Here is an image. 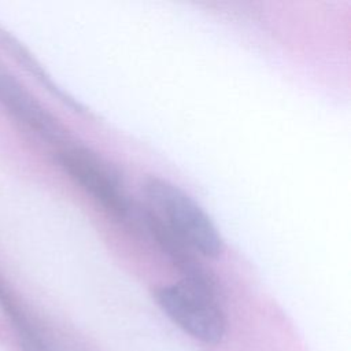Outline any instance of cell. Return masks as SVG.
Returning <instances> with one entry per match:
<instances>
[{
    "mask_svg": "<svg viewBox=\"0 0 351 351\" xmlns=\"http://www.w3.org/2000/svg\"><path fill=\"white\" fill-rule=\"evenodd\" d=\"M147 208L200 258L215 259L223 254V239L203 207L178 185L147 177L143 182Z\"/></svg>",
    "mask_w": 351,
    "mask_h": 351,
    "instance_id": "obj_1",
    "label": "cell"
},
{
    "mask_svg": "<svg viewBox=\"0 0 351 351\" xmlns=\"http://www.w3.org/2000/svg\"><path fill=\"white\" fill-rule=\"evenodd\" d=\"M154 298L160 310L184 332L206 344H218L226 332L219 285L188 280L159 287Z\"/></svg>",
    "mask_w": 351,
    "mask_h": 351,
    "instance_id": "obj_2",
    "label": "cell"
},
{
    "mask_svg": "<svg viewBox=\"0 0 351 351\" xmlns=\"http://www.w3.org/2000/svg\"><path fill=\"white\" fill-rule=\"evenodd\" d=\"M56 159L64 173L107 214L138 226L141 207L129 197L119 171L108 160L77 144L62 147Z\"/></svg>",
    "mask_w": 351,
    "mask_h": 351,
    "instance_id": "obj_3",
    "label": "cell"
},
{
    "mask_svg": "<svg viewBox=\"0 0 351 351\" xmlns=\"http://www.w3.org/2000/svg\"><path fill=\"white\" fill-rule=\"evenodd\" d=\"M0 104L19 122L44 140L62 147L69 145V134L34 96L0 63Z\"/></svg>",
    "mask_w": 351,
    "mask_h": 351,
    "instance_id": "obj_4",
    "label": "cell"
},
{
    "mask_svg": "<svg viewBox=\"0 0 351 351\" xmlns=\"http://www.w3.org/2000/svg\"><path fill=\"white\" fill-rule=\"evenodd\" d=\"M0 298L3 300L4 307L7 308L10 317L14 321V325L18 329L22 347L25 351H51L43 336L37 332V329L27 321V318L0 292Z\"/></svg>",
    "mask_w": 351,
    "mask_h": 351,
    "instance_id": "obj_5",
    "label": "cell"
}]
</instances>
